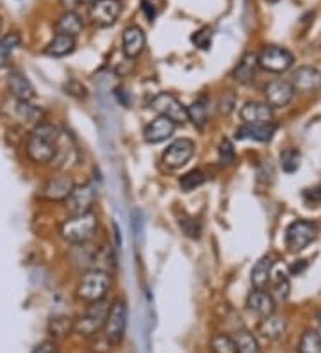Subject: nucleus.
Wrapping results in <instances>:
<instances>
[{"instance_id": "nucleus-1", "label": "nucleus", "mask_w": 321, "mask_h": 353, "mask_svg": "<svg viewBox=\"0 0 321 353\" xmlns=\"http://www.w3.org/2000/svg\"><path fill=\"white\" fill-rule=\"evenodd\" d=\"M61 130L48 121H39L27 138V155L36 164H48L57 154Z\"/></svg>"}, {"instance_id": "nucleus-2", "label": "nucleus", "mask_w": 321, "mask_h": 353, "mask_svg": "<svg viewBox=\"0 0 321 353\" xmlns=\"http://www.w3.org/2000/svg\"><path fill=\"white\" fill-rule=\"evenodd\" d=\"M99 228V218L95 212H86V214H72L70 218L61 223L59 234L68 245H86L93 239Z\"/></svg>"}, {"instance_id": "nucleus-3", "label": "nucleus", "mask_w": 321, "mask_h": 353, "mask_svg": "<svg viewBox=\"0 0 321 353\" xmlns=\"http://www.w3.org/2000/svg\"><path fill=\"white\" fill-rule=\"evenodd\" d=\"M109 307H111V303L106 302V300L90 303L88 309L73 321V332H75L77 336L84 337V339H90L95 334L102 332L104 325H106Z\"/></svg>"}, {"instance_id": "nucleus-4", "label": "nucleus", "mask_w": 321, "mask_h": 353, "mask_svg": "<svg viewBox=\"0 0 321 353\" xmlns=\"http://www.w3.org/2000/svg\"><path fill=\"white\" fill-rule=\"evenodd\" d=\"M111 288V275L102 270H90L82 275L77 284V296L82 302L93 303L106 300V294Z\"/></svg>"}, {"instance_id": "nucleus-5", "label": "nucleus", "mask_w": 321, "mask_h": 353, "mask_svg": "<svg viewBox=\"0 0 321 353\" xmlns=\"http://www.w3.org/2000/svg\"><path fill=\"white\" fill-rule=\"evenodd\" d=\"M318 227L309 220H296L286 228V248L293 254L305 250L311 243L316 241Z\"/></svg>"}, {"instance_id": "nucleus-6", "label": "nucleus", "mask_w": 321, "mask_h": 353, "mask_svg": "<svg viewBox=\"0 0 321 353\" xmlns=\"http://www.w3.org/2000/svg\"><path fill=\"white\" fill-rule=\"evenodd\" d=\"M259 59V68L270 72V74H284L295 65V56L284 47L277 45H268L262 48V52L257 56Z\"/></svg>"}, {"instance_id": "nucleus-7", "label": "nucleus", "mask_w": 321, "mask_h": 353, "mask_svg": "<svg viewBox=\"0 0 321 353\" xmlns=\"http://www.w3.org/2000/svg\"><path fill=\"white\" fill-rule=\"evenodd\" d=\"M125 330H127V303L124 300H115L107 312L104 334L111 341V345L116 346L124 341Z\"/></svg>"}, {"instance_id": "nucleus-8", "label": "nucleus", "mask_w": 321, "mask_h": 353, "mask_svg": "<svg viewBox=\"0 0 321 353\" xmlns=\"http://www.w3.org/2000/svg\"><path fill=\"white\" fill-rule=\"evenodd\" d=\"M150 108L154 109L159 117H164L173 121L175 125H182L188 121V112H186L184 105L180 103V100L175 95L166 93V91L155 95L150 102Z\"/></svg>"}, {"instance_id": "nucleus-9", "label": "nucleus", "mask_w": 321, "mask_h": 353, "mask_svg": "<svg viewBox=\"0 0 321 353\" xmlns=\"http://www.w3.org/2000/svg\"><path fill=\"white\" fill-rule=\"evenodd\" d=\"M121 0H95L90 9V20L95 27L106 29L115 26L121 14Z\"/></svg>"}, {"instance_id": "nucleus-10", "label": "nucleus", "mask_w": 321, "mask_h": 353, "mask_svg": "<svg viewBox=\"0 0 321 353\" xmlns=\"http://www.w3.org/2000/svg\"><path fill=\"white\" fill-rule=\"evenodd\" d=\"M95 202H97V188L91 182L75 185L68 199L64 200L70 214H86V212H91Z\"/></svg>"}, {"instance_id": "nucleus-11", "label": "nucleus", "mask_w": 321, "mask_h": 353, "mask_svg": "<svg viewBox=\"0 0 321 353\" xmlns=\"http://www.w3.org/2000/svg\"><path fill=\"white\" fill-rule=\"evenodd\" d=\"M193 155H195V143L191 139H175L163 152V164L168 170H179L193 159Z\"/></svg>"}, {"instance_id": "nucleus-12", "label": "nucleus", "mask_w": 321, "mask_h": 353, "mask_svg": "<svg viewBox=\"0 0 321 353\" xmlns=\"http://www.w3.org/2000/svg\"><path fill=\"white\" fill-rule=\"evenodd\" d=\"M264 97H266V103H268L271 109L286 108V105L291 103L293 97H295V90H293L291 82L289 81L275 79V81L266 84Z\"/></svg>"}, {"instance_id": "nucleus-13", "label": "nucleus", "mask_w": 321, "mask_h": 353, "mask_svg": "<svg viewBox=\"0 0 321 353\" xmlns=\"http://www.w3.org/2000/svg\"><path fill=\"white\" fill-rule=\"evenodd\" d=\"M75 188V182L70 175L61 173V175L50 176L41 188V196L50 202H64L68 199L72 190Z\"/></svg>"}, {"instance_id": "nucleus-14", "label": "nucleus", "mask_w": 321, "mask_h": 353, "mask_svg": "<svg viewBox=\"0 0 321 353\" xmlns=\"http://www.w3.org/2000/svg\"><path fill=\"white\" fill-rule=\"evenodd\" d=\"M291 86L300 93H313L321 88V72L314 66H300L293 72Z\"/></svg>"}, {"instance_id": "nucleus-15", "label": "nucleus", "mask_w": 321, "mask_h": 353, "mask_svg": "<svg viewBox=\"0 0 321 353\" xmlns=\"http://www.w3.org/2000/svg\"><path fill=\"white\" fill-rule=\"evenodd\" d=\"M146 47V34L139 26H128L121 36V50L127 59H136Z\"/></svg>"}, {"instance_id": "nucleus-16", "label": "nucleus", "mask_w": 321, "mask_h": 353, "mask_svg": "<svg viewBox=\"0 0 321 353\" xmlns=\"http://www.w3.org/2000/svg\"><path fill=\"white\" fill-rule=\"evenodd\" d=\"M177 125L171 120L164 117H157L155 120H152L148 125L143 130V138L148 145H159V143L166 141L173 136Z\"/></svg>"}, {"instance_id": "nucleus-17", "label": "nucleus", "mask_w": 321, "mask_h": 353, "mask_svg": "<svg viewBox=\"0 0 321 353\" xmlns=\"http://www.w3.org/2000/svg\"><path fill=\"white\" fill-rule=\"evenodd\" d=\"M275 132H277V123H273V121H270V123H243L240 129L235 130V139L266 143L273 138Z\"/></svg>"}, {"instance_id": "nucleus-18", "label": "nucleus", "mask_w": 321, "mask_h": 353, "mask_svg": "<svg viewBox=\"0 0 321 353\" xmlns=\"http://www.w3.org/2000/svg\"><path fill=\"white\" fill-rule=\"evenodd\" d=\"M8 88L9 93L17 99V102H30V100L36 97L35 86H32L29 79L21 74V72H18V70L9 72Z\"/></svg>"}, {"instance_id": "nucleus-19", "label": "nucleus", "mask_w": 321, "mask_h": 353, "mask_svg": "<svg viewBox=\"0 0 321 353\" xmlns=\"http://www.w3.org/2000/svg\"><path fill=\"white\" fill-rule=\"evenodd\" d=\"M275 300L271 298V294L264 289H253L252 293L249 294L246 298V309L253 314L261 316V318H266V316H270L275 312Z\"/></svg>"}, {"instance_id": "nucleus-20", "label": "nucleus", "mask_w": 321, "mask_h": 353, "mask_svg": "<svg viewBox=\"0 0 321 353\" xmlns=\"http://www.w3.org/2000/svg\"><path fill=\"white\" fill-rule=\"evenodd\" d=\"M240 117L243 123H270L273 121V109L268 103L246 102L241 108Z\"/></svg>"}, {"instance_id": "nucleus-21", "label": "nucleus", "mask_w": 321, "mask_h": 353, "mask_svg": "<svg viewBox=\"0 0 321 353\" xmlns=\"http://www.w3.org/2000/svg\"><path fill=\"white\" fill-rule=\"evenodd\" d=\"M257 68H259V59H257V54L253 52H246L241 61L237 63V66L232 72V77H234L235 82H240V84H250L253 82L257 74Z\"/></svg>"}, {"instance_id": "nucleus-22", "label": "nucleus", "mask_w": 321, "mask_h": 353, "mask_svg": "<svg viewBox=\"0 0 321 353\" xmlns=\"http://www.w3.org/2000/svg\"><path fill=\"white\" fill-rule=\"evenodd\" d=\"M273 268H275V257L273 255H264L255 263L252 270V275H250V280H252L253 288L257 289H264L266 285L271 282V275H273Z\"/></svg>"}, {"instance_id": "nucleus-23", "label": "nucleus", "mask_w": 321, "mask_h": 353, "mask_svg": "<svg viewBox=\"0 0 321 353\" xmlns=\"http://www.w3.org/2000/svg\"><path fill=\"white\" fill-rule=\"evenodd\" d=\"M75 47H77L75 38L64 34H56L47 45H45L43 54L48 57H66L75 50Z\"/></svg>"}, {"instance_id": "nucleus-24", "label": "nucleus", "mask_w": 321, "mask_h": 353, "mask_svg": "<svg viewBox=\"0 0 321 353\" xmlns=\"http://www.w3.org/2000/svg\"><path fill=\"white\" fill-rule=\"evenodd\" d=\"M54 29H56L57 34L72 36V38L77 39V36L81 34L82 29H84V23H82V18L79 17L75 11H64V13L57 18Z\"/></svg>"}, {"instance_id": "nucleus-25", "label": "nucleus", "mask_w": 321, "mask_h": 353, "mask_svg": "<svg viewBox=\"0 0 321 353\" xmlns=\"http://www.w3.org/2000/svg\"><path fill=\"white\" fill-rule=\"evenodd\" d=\"M257 332H259L264 339H278V337H282L284 332H286V319L280 318V316H277L273 312V314L266 316V318L261 319V323L257 327Z\"/></svg>"}, {"instance_id": "nucleus-26", "label": "nucleus", "mask_w": 321, "mask_h": 353, "mask_svg": "<svg viewBox=\"0 0 321 353\" xmlns=\"http://www.w3.org/2000/svg\"><path fill=\"white\" fill-rule=\"evenodd\" d=\"M188 112V120H191V123L197 129H204L209 121V109H207V99L206 97H200L193 103H189L186 108Z\"/></svg>"}, {"instance_id": "nucleus-27", "label": "nucleus", "mask_w": 321, "mask_h": 353, "mask_svg": "<svg viewBox=\"0 0 321 353\" xmlns=\"http://www.w3.org/2000/svg\"><path fill=\"white\" fill-rule=\"evenodd\" d=\"M235 345V353H259L261 352V346H259V341L253 336L252 332L249 330H240L235 332V336L232 337Z\"/></svg>"}, {"instance_id": "nucleus-28", "label": "nucleus", "mask_w": 321, "mask_h": 353, "mask_svg": "<svg viewBox=\"0 0 321 353\" xmlns=\"http://www.w3.org/2000/svg\"><path fill=\"white\" fill-rule=\"evenodd\" d=\"M73 321H75V319H72L70 316H54V318L48 321V334L54 337V341L61 339V337H66L70 332H73Z\"/></svg>"}, {"instance_id": "nucleus-29", "label": "nucleus", "mask_w": 321, "mask_h": 353, "mask_svg": "<svg viewBox=\"0 0 321 353\" xmlns=\"http://www.w3.org/2000/svg\"><path fill=\"white\" fill-rule=\"evenodd\" d=\"M18 45H20V34L18 32H9V34L0 38V68H4L8 65Z\"/></svg>"}, {"instance_id": "nucleus-30", "label": "nucleus", "mask_w": 321, "mask_h": 353, "mask_svg": "<svg viewBox=\"0 0 321 353\" xmlns=\"http://www.w3.org/2000/svg\"><path fill=\"white\" fill-rule=\"evenodd\" d=\"M298 353H321V334L316 330H305L300 337Z\"/></svg>"}, {"instance_id": "nucleus-31", "label": "nucleus", "mask_w": 321, "mask_h": 353, "mask_svg": "<svg viewBox=\"0 0 321 353\" xmlns=\"http://www.w3.org/2000/svg\"><path fill=\"white\" fill-rule=\"evenodd\" d=\"M206 181L207 176L202 170H191V172L184 173V175L180 176L179 185L184 193H189V191H195L197 188H200L202 184H206Z\"/></svg>"}, {"instance_id": "nucleus-32", "label": "nucleus", "mask_w": 321, "mask_h": 353, "mask_svg": "<svg viewBox=\"0 0 321 353\" xmlns=\"http://www.w3.org/2000/svg\"><path fill=\"white\" fill-rule=\"evenodd\" d=\"M291 293V284H289V279L286 275H278L273 282V288H271L270 294L275 300V303H284L289 298Z\"/></svg>"}, {"instance_id": "nucleus-33", "label": "nucleus", "mask_w": 321, "mask_h": 353, "mask_svg": "<svg viewBox=\"0 0 321 353\" xmlns=\"http://www.w3.org/2000/svg\"><path fill=\"white\" fill-rule=\"evenodd\" d=\"M179 227L180 230H182L188 237H191V239H198L202 234L200 221H198L197 218H193V216L186 214V212L179 218Z\"/></svg>"}, {"instance_id": "nucleus-34", "label": "nucleus", "mask_w": 321, "mask_h": 353, "mask_svg": "<svg viewBox=\"0 0 321 353\" xmlns=\"http://www.w3.org/2000/svg\"><path fill=\"white\" fill-rule=\"evenodd\" d=\"M211 352L213 353H235V345L234 339L227 334H218L214 336L209 343Z\"/></svg>"}, {"instance_id": "nucleus-35", "label": "nucleus", "mask_w": 321, "mask_h": 353, "mask_svg": "<svg viewBox=\"0 0 321 353\" xmlns=\"http://www.w3.org/2000/svg\"><path fill=\"white\" fill-rule=\"evenodd\" d=\"M280 166L286 173H295L300 168V152L295 148H287L280 154Z\"/></svg>"}, {"instance_id": "nucleus-36", "label": "nucleus", "mask_w": 321, "mask_h": 353, "mask_svg": "<svg viewBox=\"0 0 321 353\" xmlns=\"http://www.w3.org/2000/svg\"><path fill=\"white\" fill-rule=\"evenodd\" d=\"M93 270H102V272H111L113 266H115V257H113V252L107 248V246H102L97 255L93 259Z\"/></svg>"}, {"instance_id": "nucleus-37", "label": "nucleus", "mask_w": 321, "mask_h": 353, "mask_svg": "<svg viewBox=\"0 0 321 353\" xmlns=\"http://www.w3.org/2000/svg\"><path fill=\"white\" fill-rule=\"evenodd\" d=\"M17 114L26 121H38L41 117V109L32 105L30 102H17Z\"/></svg>"}, {"instance_id": "nucleus-38", "label": "nucleus", "mask_w": 321, "mask_h": 353, "mask_svg": "<svg viewBox=\"0 0 321 353\" xmlns=\"http://www.w3.org/2000/svg\"><path fill=\"white\" fill-rule=\"evenodd\" d=\"M235 159V150L234 147H232L231 139L223 138L222 143H220L218 147V161H220V166H231L232 163H234Z\"/></svg>"}, {"instance_id": "nucleus-39", "label": "nucleus", "mask_w": 321, "mask_h": 353, "mask_svg": "<svg viewBox=\"0 0 321 353\" xmlns=\"http://www.w3.org/2000/svg\"><path fill=\"white\" fill-rule=\"evenodd\" d=\"M191 41L200 50H209L211 45H213V30H211V27H202L200 30H197L191 36Z\"/></svg>"}, {"instance_id": "nucleus-40", "label": "nucleus", "mask_w": 321, "mask_h": 353, "mask_svg": "<svg viewBox=\"0 0 321 353\" xmlns=\"http://www.w3.org/2000/svg\"><path fill=\"white\" fill-rule=\"evenodd\" d=\"M90 350L93 353H107L109 350L113 348L111 341L107 339L106 334L104 332H99V334H95L93 337H90Z\"/></svg>"}, {"instance_id": "nucleus-41", "label": "nucleus", "mask_w": 321, "mask_h": 353, "mask_svg": "<svg viewBox=\"0 0 321 353\" xmlns=\"http://www.w3.org/2000/svg\"><path fill=\"white\" fill-rule=\"evenodd\" d=\"M64 93L77 100L88 99V88H86L82 82L75 81V79H72V81H68L66 84H64Z\"/></svg>"}, {"instance_id": "nucleus-42", "label": "nucleus", "mask_w": 321, "mask_h": 353, "mask_svg": "<svg viewBox=\"0 0 321 353\" xmlns=\"http://www.w3.org/2000/svg\"><path fill=\"white\" fill-rule=\"evenodd\" d=\"M235 108V95L232 91H225L218 99V111L223 117H228Z\"/></svg>"}, {"instance_id": "nucleus-43", "label": "nucleus", "mask_w": 321, "mask_h": 353, "mask_svg": "<svg viewBox=\"0 0 321 353\" xmlns=\"http://www.w3.org/2000/svg\"><path fill=\"white\" fill-rule=\"evenodd\" d=\"M95 0H59V4L63 6L64 11H75L77 13V9L82 8V6H91Z\"/></svg>"}, {"instance_id": "nucleus-44", "label": "nucleus", "mask_w": 321, "mask_h": 353, "mask_svg": "<svg viewBox=\"0 0 321 353\" xmlns=\"http://www.w3.org/2000/svg\"><path fill=\"white\" fill-rule=\"evenodd\" d=\"M30 353H59V348H57V343L54 339L41 341L38 346Z\"/></svg>"}, {"instance_id": "nucleus-45", "label": "nucleus", "mask_w": 321, "mask_h": 353, "mask_svg": "<svg viewBox=\"0 0 321 353\" xmlns=\"http://www.w3.org/2000/svg\"><path fill=\"white\" fill-rule=\"evenodd\" d=\"M304 200L307 203H320L321 202V188H313V190L304 191Z\"/></svg>"}, {"instance_id": "nucleus-46", "label": "nucleus", "mask_w": 321, "mask_h": 353, "mask_svg": "<svg viewBox=\"0 0 321 353\" xmlns=\"http://www.w3.org/2000/svg\"><path fill=\"white\" fill-rule=\"evenodd\" d=\"M142 9H143V13L146 14V18H148V22H154L155 20V8L154 4H150L148 0H143L142 2Z\"/></svg>"}, {"instance_id": "nucleus-47", "label": "nucleus", "mask_w": 321, "mask_h": 353, "mask_svg": "<svg viewBox=\"0 0 321 353\" xmlns=\"http://www.w3.org/2000/svg\"><path fill=\"white\" fill-rule=\"evenodd\" d=\"M300 263H302V264H298V266H296V264H293V266H291V273H296V275H298V273L302 272V270H304L305 266H307V264H305V261H300Z\"/></svg>"}, {"instance_id": "nucleus-48", "label": "nucleus", "mask_w": 321, "mask_h": 353, "mask_svg": "<svg viewBox=\"0 0 321 353\" xmlns=\"http://www.w3.org/2000/svg\"><path fill=\"white\" fill-rule=\"evenodd\" d=\"M318 323H320V327H321V309L318 310Z\"/></svg>"}, {"instance_id": "nucleus-49", "label": "nucleus", "mask_w": 321, "mask_h": 353, "mask_svg": "<svg viewBox=\"0 0 321 353\" xmlns=\"http://www.w3.org/2000/svg\"><path fill=\"white\" fill-rule=\"evenodd\" d=\"M0 29H2V18H0Z\"/></svg>"}]
</instances>
